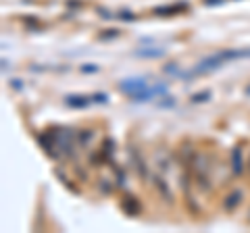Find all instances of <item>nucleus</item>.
I'll list each match as a JSON object with an SVG mask.
<instances>
[{"label": "nucleus", "instance_id": "obj_1", "mask_svg": "<svg viewBox=\"0 0 250 233\" xmlns=\"http://www.w3.org/2000/svg\"><path fill=\"white\" fill-rule=\"evenodd\" d=\"M196 146H194V142L192 139H182V142L177 144V148H175V156H177V160H179V165H182L184 169H190V165H192V160H194V156H196Z\"/></svg>", "mask_w": 250, "mask_h": 233}, {"label": "nucleus", "instance_id": "obj_24", "mask_svg": "<svg viewBox=\"0 0 250 233\" xmlns=\"http://www.w3.org/2000/svg\"><path fill=\"white\" fill-rule=\"evenodd\" d=\"M98 13H100V17H103V19H113V17H117V15H113L111 11H106V9H98Z\"/></svg>", "mask_w": 250, "mask_h": 233}, {"label": "nucleus", "instance_id": "obj_12", "mask_svg": "<svg viewBox=\"0 0 250 233\" xmlns=\"http://www.w3.org/2000/svg\"><path fill=\"white\" fill-rule=\"evenodd\" d=\"M94 137H96L94 129H77V142H80L82 148H90L94 144Z\"/></svg>", "mask_w": 250, "mask_h": 233}, {"label": "nucleus", "instance_id": "obj_5", "mask_svg": "<svg viewBox=\"0 0 250 233\" xmlns=\"http://www.w3.org/2000/svg\"><path fill=\"white\" fill-rule=\"evenodd\" d=\"M152 165L156 167L159 173H167V171H171V165H173V154L167 148H156L152 152Z\"/></svg>", "mask_w": 250, "mask_h": 233}, {"label": "nucleus", "instance_id": "obj_11", "mask_svg": "<svg viewBox=\"0 0 250 233\" xmlns=\"http://www.w3.org/2000/svg\"><path fill=\"white\" fill-rule=\"evenodd\" d=\"M138 58H163L165 57V48H159V46H142L140 50L134 52Z\"/></svg>", "mask_w": 250, "mask_h": 233}, {"label": "nucleus", "instance_id": "obj_19", "mask_svg": "<svg viewBox=\"0 0 250 233\" xmlns=\"http://www.w3.org/2000/svg\"><path fill=\"white\" fill-rule=\"evenodd\" d=\"M119 29H104V34H98V40H113V38H119Z\"/></svg>", "mask_w": 250, "mask_h": 233}, {"label": "nucleus", "instance_id": "obj_27", "mask_svg": "<svg viewBox=\"0 0 250 233\" xmlns=\"http://www.w3.org/2000/svg\"><path fill=\"white\" fill-rule=\"evenodd\" d=\"M11 85H13L15 90H21V83H19V79H13V81H11Z\"/></svg>", "mask_w": 250, "mask_h": 233}, {"label": "nucleus", "instance_id": "obj_15", "mask_svg": "<svg viewBox=\"0 0 250 233\" xmlns=\"http://www.w3.org/2000/svg\"><path fill=\"white\" fill-rule=\"evenodd\" d=\"M54 173H57V177H59V179L62 181V185H65V188H67L69 192H73V194H80V190H77V185H73V183H71V179H69V177H67L65 173H62L61 169H54Z\"/></svg>", "mask_w": 250, "mask_h": 233}, {"label": "nucleus", "instance_id": "obj_10", "mask_svg": "<svg viewBox=\"0 0 250 233\" xmlns=\"http://www.w3.org/2000/svg\"><path fill=\"white\" fill-rule=\"evenodd\" d=\"M65 104L71 106V108H85L94 104L92 100V94L90 96H83V94H71V96H65Z\"/></svg>", "mask_w": 250, "mask_h": 233}, {"label": "nucleus", "instance_id": "obj_17", "mask_svg": "<svg viewBox=\"0 0 250 233\" xmlns=\"http://www.w3.org/2000/svg\"><path fill=\"white\" fill-rule=\"evenodd\" d=\"M163 73H167V75H184L182 69H179V63H167L165 67H163Z\"/></svg>", "mask_w": 250, "mask_h": 233}, {"label": "nucleus", "instance_id": "obj_14", "mask_svg": "<svg viewBox=\"0 0 250 233\" xmlns=\"http://www.w3.org/2000/svg\"><path fill=\"white\" fill-rule=\"evenodd\" d=\"M213 98V92L210 90H202V92H196V94L190 96V102L192 104H202V102H208Z\"/></svg>", "mask_w": 250, "mask_h": 233}, {"label": "nucleus", "instance_id": "obj_26", "mask_svg": "<svg viewBox=\"0 0 250 233\" xmlns=\"http://www.w3.org/2000/svg\"><path fill=\"white\" fill-rule=\"evenodd\" d=\"M69 6H82V0H69Z\"/></svg>", "mask_w": 250, "mask_h": 233}, {"label": "nucleus", "instance_id": "obj_4", "mask_svg": "<svg viewBox=\"0 0 250 233\" xmlns=\"http://www.w3.org/2000/svg\"><path fill=\"white\" fill-rule=\"evenodd\" d=\"M244 190L242 188H233V190H229L228 194L223 196V200H221V208L225 213H233V211H238V206L244 202Z\"/></svg>", "mask_w": 250, "mask_h": 233}, {"label": "nucleus", "instance_id": "obj_20", "mask_svg": "<svg viewBox=\"0 0 250 233\" xmlns=\"http://www.w3.org/2000/svg\"><path fill=\"white\" fill-rule=\"evenodd\" d=\"M98 69H100L98 65H94V63H85V65H82V67H80V71H82V73H96Z\"/></svg>", "mask_w": 250, "mask_h": 233}, {"label": "nucleus", "instance_id": "obj_18", "mask_svg": "<svg viewBox=\"0 0 250 233\" xmlns=\"http://www.w3.org/2000/svg\"><path fill=\"white\" fill-rule=\"evenodd\" d=\"M156 104H159L161 108H171V106H175V104H177V100H175L173 96L165 94V96H161V100H159V102H156Z\"/></svg>", "mask_w": 250, "mask_h": 233}, {"label": "nucleus", "instance_id": "obj_29", "mask_svg": "<svg viewBox=\"0 0 250 233\" xmlns=\"http://www.w3.org/2000/svg\"><path fill=\"white\" fill-rule=\"evenodd\" d=\"M246 169H248V173H250V158H248V165H246Z\"/></svg>", "mask_w": 250, "mask_h": 233}, {"label": "nucleus", "instance_id": "obj_7", "mask_svg": "<svg viewBox=\"0 0 250 233\" xmlns=\"http://www.w3.org/2000/svg\"><path fill=\"white\" fill-rule=\"evenodd\" d=\"M190 9V4L188 2H171V4H165V6H154L152 9V15L156 17H173V15H182Z\"/></svg>", "mask_w": 250, "mask_h": 233}, {"label": "nucleus", "instance_id": "obj_23", "mask_svg": "<svg viewBox=\"0 0 250 233\" xmlns=\"http://www.w3.org/2000/svg\"><path fill=\"white\" fill-rule=\"evenodd\" d=\"M23 23H25V25H29V27H42L40 25V21H38V19H34V17H25V19H23Z\"/></svg>", "mask_w": 250, "mask_h": 233}, {"label": "nucleus", "instance_id": "obj_2", "mask_svg": "<svg viewBox=\"0 0 250 233\" xmlns=\"http://www.w3.org/2000/svg\"><path fill=\"white\" fill-rule=\"evenodd\" d=\"M150 181L154 185L156 194H159V198L165 202V204H173L175 202V194L173 190H171L169 181H165V177H163V173H156V175H150Z\"/></svg>", "mask_w": 250, "mask_h": 233}, {"label": "nucleus", "instance_id": "obj_28", "mask_svg": "<svg viewBox=\"0 0 250 233\" xmlns=\"http://www.w3.org/2000/svg\"><path fill=\"white\" fill-rule=\"evenodd\" d=\"M244 94H246V96L250 98V83H248V85H246V88H244Z\"/></svg>", "mask_w": 250, "mask_h": 233}, {"label": "nucleus", "instance_id": "obj_3", "mask_svg": "<svg viewBox=\"0 0 250 233\" xmlns=\"http://www.w3.org/2000/svg\"><path fill=\"white\" fill-rule=\"evenodd\" d=\"M127 152H129V160H131V165H134L136 173L142 177V179L150 181V169H148V162H146V158H144V154L140 152L136 146H129Z\"/></svg>", "mask_w": 250, "mask_h": 233}, {"label": "nucleus", "instance_id": "obj_6", "mask_svg": "<svg viewBox=\"0 0 250 233\" xmlns=\"http://www.w3.org/2000/svg\"><path fill=\"white\" fill-rule=\"evenodd\" d=\"M117 88H119V92L125 96H134L136 92L148 88V83H146L144 77H127V79H121L117 83Z\"/></svg>", "mask_w": 250, "mask_h": 233}, {"label": "nucleus", "instance_id": "obj_25", "mask_svg": "<svg viewBox=\"0 0 250 233\" xmlns=\"http://www.w3.org/2000/svg\"><path fill=\"white\" fill-rule=\"evenodd\" d=\"M225 0H202V4L205 6H217V4H223Z\"/></svg>", "mask_w": 250, "mask_h": 233}, {"label": "nucleus", "instance_id": "obj_9", "mask_svg": "<svg viewBox=\"0 0 250 233\" xmlns=\"http://www.w3.org/2000/svg\"><path fill=\"white\" fill-rule=\"evenodd\" d=\"M229 169L233 175H242L246 169V162H244V156H242V146H236L231 148V156H229Z\"/></svg>", "mask_w": 250, "mask_h": 233}, {"label": "nucleus", "instance_id": "obj_21", "mask_svg": "<svg viewBox=\"0 0 250 233\" xmlns=\"http://www.w3.org/2000/svg\"><path fill=\"white\" fill-rule=\"evenodd\" d=\"M117 17H119L121 21H136V15L131 13V11H121L119 15H117Z\"/></svg>", "mask_w": 250, "mask_h": 233}, {"label": "nucleus", "instance_id": "obj_16", "mask_svg": "<svg viewBox=\"0 0 250 233\" xmlns=\"http://www.w3.org/2000/svg\"><path fill=\"white\" fill-rule=\"evenodd\" d=\"M115 183H117V188H125L127 185V173H125L123 169H119V167H115Z\"/></svg>", "mask_w": 250, "mask_h": 233}, {"label": "nucleus", "instance_id": "obj_13", "mask_svg": "<svg viewBox=\"0 0 250 233\" xmlns=\"http://www.w3.org/2000/svg\"><path fill=\"white\" fill-rule=\"evenodd\" d=\"M96 183H98L100 194H104V196H108V194H113V192H115V188H117V183H113V179H106V177H100V179H98Z\"/></svg>", "mask_w": 250, "mask_h": 233}, {"label": "nucleus", "instance_id": "obj_8", "mask_svg": "<svg viewBox=\"0 0 250 233\" xmlns=\"http://www.w3.org/2000/svg\"><path fill=\"white\" fill-rule=\"evenodd\" d=\"M121 208H123V213L129 214V216H138L144 211L142 202H140L136 196H131V194H125V196L121 198Z\"/></svg>", "mask_w": 250, "mask_h": 233}, {"label": "nucleus", "instance_id": "obj_22", "mask_svg": "<svg viewBox=\"0 0 250 233\" xmlns=\"http://www.w3.org/2000/svg\"><path fill=\"white\" fill-rule=\"evenodd\" d=\"M92 100H94V102H98V104H106L108 102V96L103 94V92H98V94H92Z\"/></svg>", "mask_w": 250, "mask_h": 233}]
</instances>
